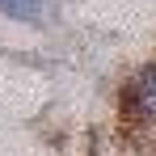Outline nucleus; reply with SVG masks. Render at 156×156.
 Here are the masks:
<instances>
[{
	"label": "nucleus",
	"mask_w": 156,
	"mask_h": 156,
	"mask_svg": "<svg viewBox=\"0 0 156 156\" xmlns=\"http://www.w3.org/2000/svg\"><path fill=\"white\" fill-rule=\"evenodd\" d=\"M127 101H131V114H135V118H144V122H156V63H148L139 76L131 80Z\"/></svg>",
	"instance_id": "obj_1"
},
{
	"label": "nucleus",
	"mask_w": 156,
	"mask_h": 156,
	"mask_svg": "<svg viewBox=\"0 0 156 156\" xmlns=\"http://www.w3.org/2000/svg\"><path fill=\"white\" fill-rule=\"evenodd\" d=\"M0 13L17 17V21H30V17L38 13V0H0Z\"/></svg>",
	"instance_id": "obj_2"
}]
</instances>
